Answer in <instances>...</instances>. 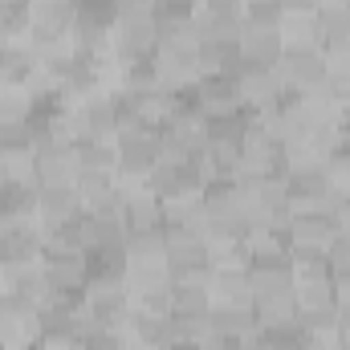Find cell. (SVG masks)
Listing matches in <instances>:
<instances>
[{"instance_id":"38","label":"cell","mask_w":350,"mask_h":350,"mask_svg":"<svg viewBox=\"0 0 350 350\" xmlns=\"http://www.w3.org/2000/svg\"><path fill=\"white\" fill-rule=\"evenodd\" d=\"M118 4V12H151L155 8V0H114Z\"/></svg>"},{"instance_id":"3","label":"cell","mask_w":350,"mask_h":350,"mask_svg":"<svg viewBox=\"0 0 350 350\" xmlns=\"http://www.w3.org/2000/svg\"><path fill=\"white\" fill-rule=\"evenodd\" d=\"M151 191L159 196L163 208L191 204V200H200V191H204V175L196 172L187 159H163V163L151 172Z\"/></svg>"},{"instance_id":"35","label":"cell","mask_w":350,"mask_h":350,"mask_svg":"<svg viewBox=\"0 0 350 350\" xmlns=\"http://www.w3.org/2000/svg\"><path fill=\"white\" fill-rule=\"evenodd\" d=\"M196 12L200 16H241L245 0H196Z\"/></svg>"},{"instance_id":"34","label":"cell","mask_w":350,"mask_h":350,"mask_svg":"<svg viewBox=\"0 0 350 350\" xmlns=\"http://www.w3.org/2000/svg\"><path fill=\"white\" fill-rule=\"evenodd\" d=\"M82 350H131V338H126V330H102V326H90L86 338H82Z\"/></svg>"},{"instance_id":"17","label":"cell","mask_w":350,"mask_h":350,"mask_svg":"<svg viewBox=\"0 0 350 350\" xmlns=\"http://www.w3.org/2000/svg\"><path fill=\"white\" fill-rule=\"evenodd\" d=\"M82 106V118H86V131L98 139H114L118 135V94L114 90H98L78 102Z\"/></svg>"},{"instance_id":"39","label":"cell","mask_w":350,"mask_h":350,"mask_svg":"<svg viewBox=\"0 0 350 350\" xmlns=\"http://www.w3.org/2000/svg\"><path fill=\"white\" fill-rule=\"evenodd\" d=\"M350 330V301H338V334Z\"/></svg>"},{"instance_id":"22","label":"cell","mask_w":350,"mask_h":350,"mask_svg":"<svg viewBox=\"0 0 350 350\" xmlns=\"http://www.w3.org/2000/svg\"><path fill=\"white\" fill-rule=\"evenodd\" d=\"M74 155H78V172H110L118 175V147L114 139H98V135H86L78 143H70Z\"/></svg>"},{"instance_id":"11","label":"cell","mask_w":350,"mask_h":350,"mask_svg":"<svg viewBox=\"0 0 350 350\" xmlns=\"http://www.w3.org/2000/svg\"><path fill=\"white\" fill-rule=\"evenodd\" d=\"M82 196L74 183H37V224H53V220H74L82 216Z\"/></svg>"},{"instance_id":"19","label":"cell","mask_w":350,"mask_h":350,"mask_svg":"<svg viewBox=\"0 0 350 350\" xmlns=\"http://www.w3.org/2000/svg\"><path fill=\"white\" fill-rule=\"evenodd\" d=\"M281 37L277 33H241V70H277L281 62Z\"/></svg>"},{"instance_id":"6","label":"cell","mask_w":350,"mask_h":350,"mask_svg":"<svg viewBox=\"0 0 350 350\" xmlns=\"http://www.w3.org/2000/svg\"><path fill=\"white\" fill-rule=\"evenodd\" d=\"M41 253H45L41 224H0V265L4 269L37 265Z\"/></svg>"},{"instance_id":"33","label":"cell","mask_w":350,"mask_h":350,"mask_svg":"<svg viewBox=\"0 0 350 350\" xmlns=\"http://www.w3.org/2000/svg\"><path fill=\"white\" fill-rule=\"evenodd\" d=\"M326 90L347 102L350 98V53H330V70H326Z\"/></svg>"},{"instance_id":"27","label":"cell","mask_w":350,"mask_h":350,"mask_svg":"<svg viewBox=\"0 0 350 350\" xmlns=\"http://www.w3.org/2000/svg\"><path fill=\"white\" fill-rule=\"evenodd\" d=\"M33 33V12H29V0L25 4H12V0H0V45H25Z\"/></svg>"},{"instance_id":"31","label":"cell","mask_w":350,"mask_h":350,"mask_svg":"<svg viewBox=\"0 0 350 350\" xmlns=\"http://www.w3.org/2000/svg\"><path fill=\"white\" fill-rule=\"evenodd\" d=\"M74 187H78L82 204H98V200H106L110 191H118V175H110V172H78Z\"/></svg>"},{"instance_id":"1","label":"cell","mask_w":350,"mask_h":350,"mask_svg":"<svg viewBox=\"0 0 350 350\" xmlns=\"http://www.w3.org/2000/svg\"><path fill=\"white\" fill-rule=\"evenodd\" d=\"M82 310H86L90 326H102V330H126L135 301H131L126 281H90L86 293H82Z\"/></svg>"},{"instance_id":"12","label":"cell","mask_w":350,"mask_h":350,"mask_svg":"<svg viewBox=\"0 0 350 350\" xmlns=\"http://www.w3.org/2000/svg\"><path fill=\"white\" fill-rule=\"evenodd\" d=\"M208 330H212L216 338H249V334H257L253 301H212V310H208Z\"/></svg>"},{"instance_id":"40","label":"cell","mask_w":350,"mask_h":350,"mask_svg":"<svg viewBox=\"0 0 350 350\" xmlns=\"http://www.w3.org/2000/svg\"><path fill=\"white\" fill-rule=\"evenodd\" d=\"M167 350H208V347H204V342H183V338H172Z\"/></svg>"},{"instance_id":"21","label":"cell","mask_w":350,"mask_h":350,"mask_svg":"<svg viewBox=\"0 0 350 350\" xmlns=\"http://www.w3.org/2000/svg\"><path fill=\"white\" fill-rule=\"evenodd\" d=\"M212 301H253V285H249V269L245 265H216L208 277Z\"/></svg>"},{"instance_id":"28","label":"cell","mask_w":350,"mask_h":350,"mask_svg":"<svg viewBox=\"0 0 350 350\" xmlns=\"http://www.w3.org/2000/svg\"><path fill=\"white\" fill-rule=\"evenodd\" d=\"M253 314H257V326H285V322H297L293 289H289V293H265V297H253Z\"/></svg>"},{"instance_id":"25","label":"cell","mask_w":350,"mask_h":350,"mask_svg":"<svg viewBox=\"0 0 350 350\" xmlns=\"http://www.w3.org/2000/svg\"><path fill=\"white\" fill-rule=\"evenodd\" d=\"M277 37H281V45H322L318 12H281Z\"/></svg>"},{"instance_id":"29","label":"cell","mask_w":350,"mask_h":350,"mask_svg":"<svg viewBox=\"0 0 350 350\" xmlns=\"http://www.w3.org/2000/svg\"><path fill=\"white\" fill-rule=\"evenodd\" d=\"M281 0H245V12H241V25L249 33H277L281 25Z\"/></svg>"},{"instance_id":"9","label":"cell","mask_w":350,"mask_h":350,"mask_svg":"<svg viewBox=\"0 0 350 350\" xmlns=\"http://www.w3.org/2000/svg\"><path fill=\"white\" fill-rule=\"evenodd\" d=\"M78 155L70 143H41L33 151V183H74Z\"/></svg>"},{"instance_id":"8","label":"cell","mask_w":350,"mask_h":350,"mask_svg":"<svg viewBox=\"0 0 350 350\" xmlns=\"http://www.w3.org/2000/svg\"><path fill=\"white\" fill-rule=\"evenodd\" d=\"M49 293L57 297H82L86 293V257L82 253H41Z\"/></svg>"},{"instance_id":"23","label":"cell","mask_w":350,"mask_h":350,"mask_svg":"<svg viewBox=\"0 0 350 350\" xmlns=\"http://www.w3.org/2000/svg\"><path fill=\"white\" fill-rule=\"evenodd\" d=\"M212 310V289L200 285V281H172L167 289V314H196V318H208Z\"/></svg>"},{"instance_id":"30","label":"cell","mask_w":350,"mask_h":350,"mask_svg":"<svg viewBox=\"0 0 350 350\" xmlns=\"http://www.w3.org/2000/svg\"><path fill=\"white\" fill-rule=\"evenodd\" d=\"M37 98L21 86H0V122H29Z\"/></svg>"},{"instance_id":"4","label":"cell","mask_w":350,"mask_h":350,"mask_svg":"<svg viewBox=\"0 0 350 350\" xmlns=\"http://www.w3.org/2000/svg\"><path fill=\"white\" fill-rule=\"evenodd\" d=\"M110 45H114L118 57L155 53L159 49V21H155V12H118V21L110 29Z\"/></svg>"},{"instance_id":"16","label":"cell","mask_w":350,"mask_h":350,"mask_svg":"<svg viewBox=\"0 0 350 350\" xmlns=\"http://www.w3.org/2000/svg\"><path fill=\"white\" fill-rule=\"evenodd\" d=\"M200 204L208 208V216H241L245 212V191L232 175H212V179H204Z\"/></svg>"},{"instance_id":"20","label":"cell","mask_w":350,"mask_h":350,"mask_svg":"<svg viewBox=\"0 0 350 350\" xmlns=\"http://www.w3.org/2000/svg\"><path fill=\"white\" fill-rule=\"evenodd\" d=\"M86 285L90 281H126L131 253L126 245H106V249H86Z\"/></svg>"},{"instance_id":"36","label":"cell","mask_w":350,"mask_h":350,"mask_svg":"<svg viewBox=\"0 0 350 350\" xmlns=\"http://www.w3.org/2000/svg\"><path fill=\"white\" fill-rule=\"evenodd\" d=\"M326 257H330V269L350 265V232H347V228H338V237L326 245Z\"/></svg>"},{"instance_id":"41","label":"cell","mask_w":350,"mask_h":350,"mask_svg":"<svg viewBox=\"0 0 350 350\" xmlns=\"http://www.w3.org/2000/svg\"><path fill=\"white\" fill-rule=\"evenodd\" d=\"M338 350H350V330H342V334H338Z\"/></svg>"},{"instance_id":"2","label":"cell","mask_w":350,"mask_h":350,"mask_svg":"<svg viewBox=\"0 0 350 350\" xmlns=\"http://www.w3.org/2000/svg\"><path fill=\"white\" fill-rule=\"evenodd\" d=\"M326 70H330V53L322 45H285L281 49V62H277V74L285 90L301 94V90H314L326 82Z\"/></svg>"},{"instance_id":"7","label":"cell","mask_w":350,"mask_h":350,"mask_svg":"<svg viewBox=\"0 0 350 350\" xmlns=\"http://www.w3.org/2000/svg\"><path fill=\"white\" fill-rule=\"evenodd\" d=\"M237 86H241V106H245L249 114L277 110L281 98L289 94L277 70H241V74H237Z\"/></svg>"},{"instance_id":"18","label":"cell","mask_w":350,"mask_h":350,"mask_svg":"<svg viewBox=\"0 0 350 350\" xmlns=\"http://www.w3.org/2000/svg\"><path fill=\"white\" fill-rule=\"evenodd\" d=\"M37 74H41V66L29 45H0V86L29 90Z\"/></svg>"},{"instance_id":"37","label":"cell","mask_w":350,"mask_h":350,"mask_svg":"<svg viewBox=\"0 0 350 350\" xmlns=\"http://www.w3.org/2000/svg\"><path fill=\"white\" fill-rule=\"evenodd\" d=\"M330 289H334V297H338V301H350V265L330 269Z\"/></svg>"},{"instance_id":"42","label":"cell","mask_w":350,"mask_h":350,"mask_svg":"<svg viewBox=\"0 0 350 350\" xmlns=\"http://www.w3.org/2000/svg\"><path fill=\"white\" fill-rule=\"evenodd\" d=\"M16 350H37V347H16Z\"/></svg>"},{"instance_id":"32","label":"cell","mask_w":350,"mask_h":350,"mask_svg":"<svg viewBox=\"0 0 350 350\" xmlns=\"http://www.w3.org/2000/svg\"><path fill=\"white\" fill-rule=\"evenodd\" d=\"M293 301L297 310H318V306H334V289L330 281H293Z\"/></svg>"},{"instance_id":"10","label":"cell","mask_w":350,"mask_h":350,"mask_svg":"<svg viewBox=\"0 0 350 350\" xmlns=\"http://www.w3.org/2000/svg\"><path fill=\"white\" fill-rule=\"evenodd\" d=\"M196 98H200V110L204 114H237L245 110L241 106V86H237V74H204L196 82Z\"/></svg>"},{"instance_id":"5","label":"cell","mask_w":350,"mask_h":350,"mask_svg":"<svg viewBox=\"0 0 350 350\" xmlns=\"http://www.w3.org/2000/svg\"><path fill=\"white\" fill-rule=\"evenodd\" d=\"M334 191L326 163L322 159H306V163H293L285 175V196L293 208H322V200Z\"/></svg>"},{"instance_id":"15","label":"cell","mask_w":350,"mask_h":350,"mask_svg":"<svg viewBox=\"0 0 350 350\" xmlns=\"http://www.w3.org/2000/svg\"><path fill=\"white\" fill-rule=\"evenodd\" d=\"M33 33L29 37H70L74 33V0H29Z\"/></svg>"},{"instance_id":"24","label":"cell","mask_w":350,"mask_h":350,"mask_svg":"<svg viewBox=\"0 0 350 350\" xmlns=\"http://www.w3.org/2000/svg\"><path fill=\"white\" fill-rule=\"evenodd\" d=\"M82 241L86 249H106V245H126V224L122 216H94L82 208ZM82 249V253H86Z\"/></svg>"},{"instance_id":"14","label":"cell","mask_w":350,"mask_h":350,"mask_svg":"<svg viewBox=\"0 0 350 350\" xmlns=\"http://www.w3.org/2000/svg\"><path fill=\"white\" fill-rule=\"evenodd\" d=\"M285 237H289V245H318V249H326L338 237V224L322 208H293V220H289Z\"/></svg>"},{"instance_id":"26","label":"cell","mask_w":350,"mask_h":350,"mask_svg":"<svg viewBox=\"0 0 350 350\" xmlns=\"http://www.w3.org/2000/svg\"><path fill=\"white\" fill-rule=\"evenodd\" d=\"M293 281H330V257L318 245H289Z\"/></svg>"},{"instance_id":"13","label":"cell","mask_w":350,"mask_h":350,"mask_svg":"<svg viewBox=\"0 0 350 350\" xmlns=\"http://www.w3.org/2000/svg\"><path fill=\"white\" fill-rule=\"evenodd\" d=\"M0 224H37V183L33 179L0 183Z\"/></svg>"}]
</instances>
